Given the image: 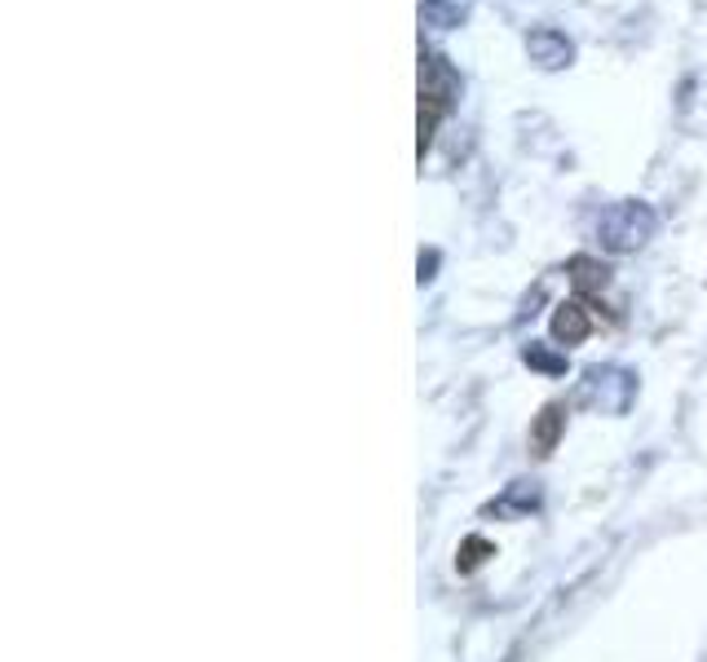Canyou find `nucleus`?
Masks as SVG:
<instances>
[{
	"label": "nucleus",
	"mask_w": 707,
	"mask_h": 662,
	"mask_svg": "<svg viewBox=\"0 0 707 662\" xmlns=\"http://www.w3.org/2000/svg\"><path fill=\"white\" fill-rule=\"evenodd\" d=\"M655 225H659V217H655V208H650V203L624 199V203H615V208H606V212H601V221H597V239H601V248H606V252H637V248L655 234Z\"/></svg>",
	"instance_id": "nucleus-1"
},
{
	"label": "nucleus",
	"mask_w": 707,
	"mask_h": 662,
	"mask_svg": "<svg viewBox=\"0 0 707 662\" xmlns=\"http://www.w3.org/2000/svg\"><path fill=\"white\" fill-rule=\"evenodd\" d=\"M535 499H539V491H535V482H514V495L500 503V512H509V508L527 512V508H535Z\"/></svg>",
	"instance_id": "nucleus-9"
},
{
	"label": "nucleus",
	"mask_w": 707,
	"mask_h": 662,
	"mask_svg": "<svg viewBox=\"0 0 707 662\" xmlns=\"http://www.w3.org/2000/svg\"><path fill=\"white\" fill-rule=\"evenodd\" d=\"M460 93H465L460 71H456L442 53H420V107L429 102V120H420V142L429 138L425 129H429L442 111H451V107L460 102Z\"/></svg>",
	"instance_id": "nucleus-2"
},
{
	"label": "nucleus",
	"mask_w": 707,
	"mask_h": 662,
	"mask_svg": "<svg viewBox=\"0 0 707 662\" xmlns=\"http://www.w3.org/2000/svg\"><path fill=\"white\" fill-rule=\"evenodd\" d=\"M420 18H425L429 27L451 31V27H460V22L469 18V0H425V4H420Z\"/></svg>",
	"instance_id": "nucleus-5"
},
{
	"label": "nucleus",
	"mask_w": 707,
	"mask_h": 662,
	"mask_svg": "<svg viewBox=\"0 0 707 662\" xmlns=\"http://www.w3.org/2000/svg\"><path fill=\"white\" fill-rule=\"evenodd\" d=\"M527 53L539 71H561V67H570L575 44H570L557 27H535V31L527 36Z\"/></svg>",
	"instance_id": "nucleus-3"
},
{
	"label": "nucleus",
	"mask_w": 707,
	"mask_h": 662,
	"mask_svg": "<svg viewBox=\"0 0 707 662\" xmlns=\"http://www.w3.org/2000/svg\"><path fill=\"white\" fill-rule=\"evenodd\" d=\"M570 270H575V283H579V288H597V283H606V265H597V261H588V257L570 261Z\"/></svg>",
	"instance_id": "nucleus-8"
},
{
	"label": "nucleus",
	"mask_w": 707,
	"mask_h": 662,
	"mask_svg": "<svg viewBox=\"0 0 707 662\" xmlns=\"http://www.w3.org/2000/svg\"><path fill=\"white\" fill-rule=\"evenodd\" d=\"M588 389H593V398L606 411H624L628 398H633V389H637V380L628 371H619V367H593L588 371Z\"/></svg>",
	"instance_id": "nucleus-4"
},
{
	"label": "nucleus",
	"mask_w": 707,
	"mask_h": 662,
	"mask_svg": "<svg viewBox=\"0 0 707 662\" xmlns=\"http://www.w3.org/2000/svg\"><path fill=\"white\" fill-rule=\"evenodd\" d=\"M522 358H527L530 367H539V371H552V375H557V371H566V358H561V353H552L548 344H527V353H522Z\"/></svg>",
	"instance_id": "nucleus-7"
},
{
	"label": "nucleus",
	"mask_w": 707,
	"mask_h": 662,
	"mask_svg": "<svg viewBox=\"0 0 707 662\" xmlns=\"http://www.w3.org/2000/svg\"><path fill=\"white\" fill-rule=\"evenodd\" d=\"M434 265H438V252H425V257H420V283L434 279Z\"/></svg>",
	"instance_id": "nucleus-10"
},
{
	"label": "nucleus",
	"mask_w": 707,
	"mask_h": 662,
	"mask_svg": "<svg viewBox=\"0 0 707 662\" xmlns=\"http://www.w3.org/2000/svg\"><path fill=\"white\" fill-rule=\"evenodd\" d=\"M552 331H557V340L575 344V340H584V335H588V314H584L579 305H566V310L552 319Z\"/></svg>",
	"instance_id": "nucleus-6"
}]
</instances>
